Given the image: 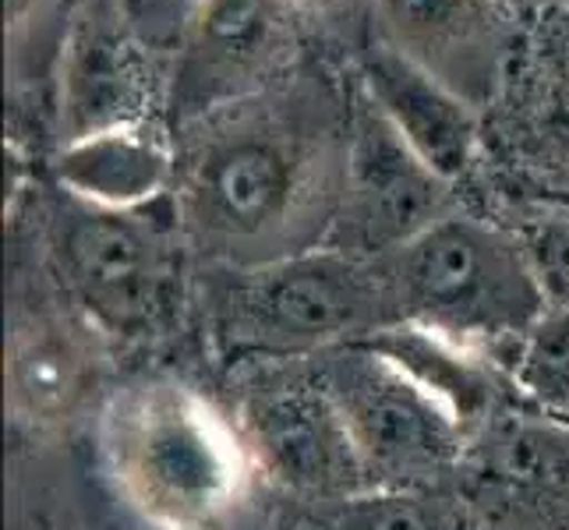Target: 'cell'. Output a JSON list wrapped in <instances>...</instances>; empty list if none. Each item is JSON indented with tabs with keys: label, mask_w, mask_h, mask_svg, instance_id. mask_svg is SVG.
<instances>
[{
	"label": "cell",
	"mask_w": 569,
	"mask_h": 530,
	"mask_svg": "<svg viewBox=\"0 0 569 530\" xmlns=\"http://www.w3.org/2000/svg\"><path fill=\"white\" fill-rule=\"evenodd\" d=\"M305 26L319 29H361L368 32L371 0H290Z\"/></svg>",
	"instance_id": "7402d4cb"
},
{
	"label": "cell",
	"mask_w": 569,
	"mask_h": 530,
	"mask_svg": "<svg viewBox=\"0 0 569 530\" xmlns=\"http://www.w3.org/2000/svg\"><path fill=\"white\" fill-rule=\"evenodd\" d=\"M492 117L509 167L535 177L541 188H559L556 202H569V8L538 14Z\"/></svg>",
	"instance_id": "7c38bea8"
},
{
	"label": "cell",
	"mask_w": 569,
	"mask_h": 530,
	"mask_svg": "<svg viewBox=\"0 0 569 530\" xmlns=\"http://www.w3.org/2000/svg\"><path fill=\"white\" fill-rule=\"evenodd\" d=\"M368 32L478 113L499 103L527 43L506 0H371Z\"/></svg>",
	"instance_id": "9c48e42d"
},
{
	"label": "cell",
	"mask_w": 569,
	"mask_h": 530,
	"mask_svg": "<svg viewBox=\"0 0 569 530\" xmlns=\"http://www.w3.org/2000/svg\"><path fill=\"white\" fill-rule=\"evenodd\" d=\"M178 152L173 134L160 121L96 131L57 146L50 177L57 191L78 202L139 212L170 199Z\"/></svg>",
	"instance_id": "5bb4252c"
},
{
	"label": "cell",
	"mask_w": 569,
	"mask_h": 530,
	"mask_svg": "<svg viewBox=\"0 0 569 530\" xmlns=\"http://www.w3.org/2000/svg\"><path fill=\"white\" fill-rule=\"evenodd\" d=\"M355 86L442 181L457 184L481 163L485 113L371 32L355 47Z\"/></svg>",
	"instance_id": "4fadbf2b"
},
{
	"label": "cell",
	"mask_w": 569,
	"mask_h": 530,
	"mask_svg": "<svg viewBox=\"0 0 569 530\" xmlns=\"http://www.w3.org/2000/svg\"><path fill=\"white\" fill-rule=\"evenodd\" d=\"M449 191L453 184L428 170L355 86L343 194L326 244L358 259H386L453 212Z\"/></svg>",
	"instance_id": "ba28073f"
},
{
	"label": "cell",
	"mask_w": 569,
	"mask_h": 530,
	"mask_svg": "<svg viewBox=\"0 0 569 530\" xmlns=\"http://www.w3.org/2000/svg\"><path fill=\"white\" fill-rule=\"evenodd\" d=\"M358 343L382 353L410 382L436 397L463 431L481 424L496 403V368L488 364L492 358L442 337L436 329L400 319L368 332Z\"/></svg>",
	"instance_id": "2e32d148"
},
{
	"label": "cell",
	"mask_w": 569,
	"mask_h": 530,
	"mask_svg": "<svg viewBox=\"0 0 569 530\" xmlns=\"http://www.w3.org/2000/svg\"><path fill=\"white\" fill-rule=\"evenodd\" d=\"M520 238L548 304H569V202L541 206L520 230Z\"/></svg>",
	"instance_id": "ffe728a7"
},
{
	"label": "cell",
	"mask_w": 569,
	"mask_h": 530,
	"mask_svg": "<svg viewBox=\"0 0 569 530\" xmlns=\"http://www.w3.org/2000/svg\"><path fill=\"white\" fill-rule=\"evenodd\" d=\"M152 209H100L64 191L50 209L57 272L86 322L110 337H146L167 319L173 301L178 254Z\"/></svg>",
	"instance_id": "5b68a950"
},
{
	"label": "cell",
	"mask_w": 569,
	"mask_h": 530,
	"mask_svg": "<svg viewBox=\"0 0 569 530\" xmlns=\"http://www.w3.org/2000/svg\"><path fill=\"white\" fill-rule=\"evenodd\" d=\"M110 4L121 14L124 29L139 39L156 61L170 68L191 18L202 8V0H110Z\"/></svg>",
	"instance_id": "44dd1931"
},
{
	"label": "cell",
	"mask_w": 569,
	"mask_h": 530,
	"mask_svg": "<svg viewBox=\"0 0 569 530\" xmlns=\"http://www.w3.org/2000/svg\"><path fill=\"white\" fill-rule=\"evenodd\" d=\"M506 4L527 18V14H548L556 8H569V0H506Z\"/></svg>",
	"instance_id": "603a6c76"
},
{
	"label": "cell",
	"mask_w": 569,
	"mask_h": 530,
	"mask_svg": "<svg viewBox=\"0 0 569 530\" xmlns=\"http://www.w3.org/2000/svg\"><path fill=\"white\" fill-rule=\"evenodd\" d=\"M326 530H453L439 506L418 496V488H371L343 499Z\"/></svg>",
	"instance_id": "d6986e66"
},
{
	"label": "cell",
	"mask_w": 569,
	"mask_h": 530,
	"mask_svg": "<svg viewBox=\"0 0 569 530\" xmlns=\"http://www.w3.org/2000/svg\"><path fill=\"white\" fill-rule=\"evenodd\" d=\"M355 92L322 64L173 131V216L184 238L227 269L322 248L343 194Z\"/></svg>",
	"instance_id": "6da1fadb"
},
{
	"label": "cell",
	"mask_w": 569,
	"mask_h": 530,
	"mask_svg": "<svg viewBox=\"0 0 569 530\" xmlns=\"http://www.w3.org/2000/svg\"><path fill=\"white\" fill-rule=\"evenodd\" d=\"M400 322L379 259L311 248L254 269H230L216 298V329L233 353L293 361L355 343Z\"/></svg>",
	"instance_id": "277c9868"
},
{
	"label": "cell",
	"mask_w": 569,
	"mask_h": 530,
	"mask_svg": "<svg viewBox=\"0 0 569 530\" xmlns=\"http://www.w3.org/2000/svg\"><path fill=\"white\" fill-rule=\"evenodd\" d=\"M152 103H167V64L124 29L110 0H82L53 82L57 146L156 121Z\"/></svg>",
	"instance_id": "8fae6325"
},
{
	"label": "cell",
	"mask_w": 569,
	"mask_h": 530,
	"mask_svg": "<svg viewBox=\"0 0 569 530\" xmlns=\"http://www.w3.org/2000/svg\"><path fill=\"white\" fill-rule=\"evenodd\" d=\"M100 446L117 496L156 530H238L251 513L262 474L238 421L184 382L124 386Z\"/></svg>",
	"instance_id": "7a4b0ae2"
},
{
	"label": "cell",
	"mask_w": 569,
	"mask_h": 530,
	"mask_svg": "<svg viewBox=\"0 0 569 530\" xmlns=\"http://www.w3.org/2000/svg\"><path fill=\"white\" fill-rule=\"evenodd\" d=\"M78 4L82 0H4L8 100L14 121L32 117V103L43 107L53 121L57 64H61Z\"/></svg>",
	"instance_id": "e0dca14e"
},
{
	"label": "cell",
	"mask_w": 569,
	"mask_h": 530,
	"mask_svg": "<svg viewBox=\"0 0 569 530\" xmlns=\"http://www.w3.org/2000/svg\"><path fill=\"white\" fill-rule=\"evenodd\" d=\"M400 319L488 358L506 353L548 308L517 230L449 212L379 259Z\"/></svg>",
	"instance_id": "3957f363"
},
{
	"label": "cell",
	"mask_w": 569,
	"mask_h": 530,
	"mask_svg": "<svg viewBox=\"0 0 569 530\" xmlns=\"http://www.w3.org/2000/svg\"><path fill=\"white\" fill-rule=\"evenodd\" d=\"M316 376L376 488H418L460 460V421L371 347L355 340L319 353Z\"/></svg>",
	"instance_id": "8992f818"
},
{
	"label": "cell",
	"mask_w": 569,
	"mask_h": 530,
	"mask_svg": "<svg viewBox=\"0 0 569 530\" xmlns=\"http://www.w3.org/2000/svg\"><path fill=\"white\" fill-rule=\"evenodd\" d=\"M506 376L535 418L569 428V304H548L506 353Z\"/></svg>",
	"instance_id": "ac0fdd59"
},
{
	"label": "cell",
	"mask_w": 569,
	"mask_h": 530,
	"mask_svg": "<svg viewBox=\"0 0 569 530\" xmlns=\"http://www.w3.org/2000/svg\"><path fill=\"white\" fill-rule=\"evenodd\" d=\"M301 29L290 0H202L167 68L170 134L266 92L305 64Z\"/></svg>",
	"instance_id": "52a82bcc"
},
{
	"label": "cell",
	"mask_w": 569,
	"mask_h": 530,
	"mask_svg": "<svg viewBox=\"0 0 569 530\" xmlns=\"http://www.w3.org/2000/svg\"><path fill=\"white\" fill-rule=\"evenodd\" d=\"M238 428L259 474L290 492L340 496L343 502L376 488L316 368L248 389Z\"/></svg>",
	"instance_id": "30bf717a"
},
{
	"label": "cell",
	"mask_w": 569,
	"mask_h": 530,
	"mask_svg": "<svg viewBox=\"0 0 569 530\" xmlns=\"http://www.w3.org/2000/svg\"><path fill=\"white\" fill-rule=\"evenodd\" d=\"M57 316L18 319L8 340V407L29 428L71 421L96 386V350Z\"/></svg>",
	"instance_id": "9a60e30c"
}]
</instances>
